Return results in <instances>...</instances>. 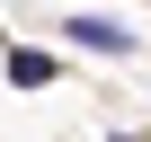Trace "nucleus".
I'll return each instance as SVG.
<instances>
[{"label":"nucleus","mask_w":151,"mask_h":142,"mask_svg":"<svg viewBox=\"0 0 151 142\" xmlns=\"http://www.w3.org/2000/svg\"><path fill=\"white\" fill-rule=\"evenodd\" d=\"M71 36H80L89 53H124V44H133V36L116 27V18H71Z\"/></svg>","instance_id":"nucleus-1"},{"label":"nucleus","mask_w":151,"mask_h":142,"mask_svg":"<svg viewBox=\"0 0 151 142\" xmlns=\"http://www.w3.org/2000/svg\"><path fill=\"white\" fill-rule=\"evenodd\" d=\"M9 80H18V89H45V80H53V62H45L36 44H9Z\"/></svg>","instance_id":"nucleus-2"}]
</instances>
